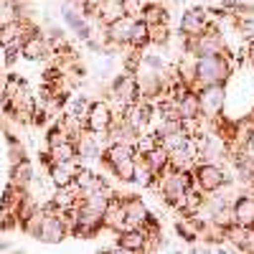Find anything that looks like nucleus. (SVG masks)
I'll return each mask as SVG.
<instances>
[{"label":"nucleus","instance_id":"obj_12","mask_svg":"<svg viewBox=\"0 0 254 254\" xmlns=\"http://www.w3.org/2000/svg\"><path fill=\"white\" fill-rule=\"evenodd\" d=\"M117 244H120L122 252H145V247H147L145 229H142V226L122 229L120 234H117Z\"/></svg>","mask_w":254,"mask_h":254},{"label":"nucleus","instance_id":"obj_29","mask_svg":"<svg viewBox=\"0 0 254 254\" xmlns=\"http://www.w3.org/2000/svg\"><path fill=\"white\" fill-rule=\"evenodd\" d=\"M135 168H137V158L132 155V158H125V160H120V163H115L110 171L120 178V181H127V183H132L135 181Z\"/></svg>","mask_w":254,"mask_h":254},{"label":"nucleus","instance_id":"obj_24","mask_svg":"<svg viewBox=\"0 0 254 254\" xmlns=\"http://www.w3.org/2000/svg\"><path fill=\"white\" fill-rule=\"evenodd\" d=\"M31 181H33V168H31V163H28L26 158H23V160H18V163H13V173H10V183L26 190V188L31 186Z\"/></svg>","mask_w":254,"mask_h":254},{"label":"nucleus","instance_id":"obj_7","mask_svg":"<svg viewBox=\"0 0 254 254\" xmlns=\"http://www.w3.org/2000/svg\"><path fill=\"white\" fill-rule=\"evenodd\" d=\"M211 26L208 10L206 8H188L181 18V36L183 38H196Z\"/></svg>","mask_w":254,"mask_h":254},{"label":"nucleus","instance_id":"obj_17","mask_svg":"<svg viewBox=\"0 0 254 254\" xmlns=\"http://www.w3.org/2000/svg\"><path fill=\"white\" fill-rule=\"evenodd\" d=\"M99 226H102V214L94 211V208H89V206H84L79 201V229H76V234L89 237V234H94Z\"/></svg>","mask_w":254,"mask_h":254},{"label":"nucleus","instance_id":"obj_8","mask_svg":"<svg viewBox=\"0 0 254 254\" xmlns=\"http://www.w3.org/2000/svg\"><path fill=\"white\" fill-rule=\"evenodd\" d=\"M135 20L137 18H132V15H120L117 20H112V23L104 26V38H107L110 44H115V46H127Z\"/></svg>","mask_w":254,"mask_h":254},{"label":"nucleus","instance_id":"obj_9","mask_svg":"<svg viewBox=\"0 0 254 254\" xmlns=\"http://www.w3.org/2000/svg\"><path fill=\"white\" fill-rule=\"evenodd\" d=\"M41 242H46V244H59L66 239V226H64L61 216L59 214H44V221H41V231H38V237Z\"/></svg>","mask_w":254,"mask_h":254},{"label":"nucleus","instance_id":"obj_5","mask_svg":"<svg viewBox=\"0 0 254 254\" xmlns=\"http://www.w3.org/2000/svg\"><path fill=\"white\" fill-rule=\"evenodd\" d=\"M110 97L117 102L120 112L127 107V104L137 102V99H140V84H137V76H135V74H130V71L122 74V76H117V79H115V84H112Z\"/></svg>","mask_w":254,"mask_h":254},{"label":"nucleus","instance_id":"obj_36","mask_svg":"<svg viewBox=\"0 0 254 254\" xmlns=\"http://www.w3.org/2000/svg\"><path fill=\"white\" fill-rule=\"evenodd\" d=\"M120 3H122L125 15H132V18H140L145 10V0H120Z\"/></svg>","mask_w":254,"mask_h":254},{"label":"nucleus","instance_id":"obj_35","mask_svg":"<svg viewBox=\"0 0 254 254\" xmlns=\"http://www.w3.org/2000/svg\"><path fill=\"white\" fill-rule=\"evenodd\" d=\"M150 28V46H165L168 44V23H160V26H147Z\"/></svg>","mask_w":254,"mask_h":254},{"label":"nucleus","instance_id":"obj_19","mask_svg":"<svg viewBox=\"0 0 254 254\" xmlns=\"http://www.w3.org/2000/svg\"><path fill=\"white\" fill-rule=\"evenodd\" d=\"M49 165L51 163H64V160H71V158H79L76 153V142L66 140V142H59V145H49V153L41 155Z\"/></svg>","mask_w":254,"mask_h":254},{"label":"nucleus","instance_id":"obj_18","mask_svg":"<svg viewBox=\"0 0 254 254\" xmlns=\"http://www.w3.org/2000/svg\"><path fill=\"white\" fill-rule=\"evenodd\" d=\"M249 226H242V224H237V221H229V224H224V242H231L237 249H249Z\"/></svg>","mask_w":254,"mask_h":254},{"label":"nucleus","instance_id":"obj_3","mask_svg":"<svg viewBox=\"0 0 254 254\" xmlns=\"http://www.w3.org/2000/svg\"><path fill=\"white\" fill-rule=\"evenodd\" d=\"M193 186L201 193H216L226 186V173L219 163H198L193 171Z\"/></svg>","mask_w":254,"mask_h":254},{"label":"nucleus","instance_id":"obj_32","mask_svg":"<svg viewBox=\"0 0 254 254\" xmlns=\"http://www.w3.org/2000/svg\"><path fill=\"white\" fill-rule=\"evenodd\" d=\"M158 115H160V122H183L181 120V110H178V102L173 97L171 99H160Z\"/></svg>","mask_w":254,"mask_h":254},{"label":"nucleus","instance_id":"obj_14","mask_svg":"<svg viewBox=\"0 0 254 254\" xmlns=\"http://www.w3.org/2000/svg\"><path fill=\"white\" fill-rule=\"evenodd\" d=\"M51 201H54V206H56L59 211L71 208V206H79V201H81V188L76 186V181H71V183H66V186H56V193L51 196Z\"/></svg>","mask_w":254,"mask_h":254},{"label":"nucleus","instance_id":"obj_37","mask_svg":"<svg viewBox=\"0 0 254 254\" xmlns=\"http://www.w3.org/2000/svg\"><path fill=\"white\" fill-rule=\"evenodd\" d=\"M66 140H71L66 132H64V127L56 122L54 127H51V132H49V145H59V142H66ZM74 142V140H71Z\"/></svg>","mask_w":254,"mask_h":254},{"label":"nucleus","instance_id":"obj_23","mask_svg":"<svg viewBox=\"0 0 254 254\" xmlns=\"http://www.w3.org/2000/svg\"><path fill=\"white\" fill-rule=\"evenodd\" d=\"M120 15H125L120 0H102V3L97 5V13H94V18H97V20H102L104 26L112 23V20H117Z\"/></svg>","mask_w":254,"mask_h":254},{"label":"nucleus","instance_id":"obj_10","mask_svg":"<svg viewBox=\"0 0 254 254\" xmlns=\"http://www.w3.org/2000/svg\"><path fill=\"white\" fill-rule=\"evenodd\" d=\"M81 158H71V160H64V163H51L49 165V178L54 186H66L76 178V173L81 171Z\"/></svg>","mask_w":254,"mask_h":254},{"label":"nucleus","instance_id":"obj_31","mask_svg":"<svg viewBox=\"0 0 254 254\" xmlns=\"http://www.w3.org/2000/svg\"><path fill=\"white\" fill-rule=\"evenodd\" d=\"M158 140H160V145L165 147L168 153H173V150H178V147L188 140V132L183 130V127H178V130H173V132H163V135H158Z\"/></svg>","mask_w":254,"mask_h":254},{"label":"nucleus","instance_id":"obj_25","mask_svg":"<svg viewBox=\"0 0 254 254\" xmlns=\"http://www.w3.org/2000/svg\"><path fill=\"white\" fill-rule=\"evenodd\" d=\"M127 46H132V49H147L150 46V28H147V23L142 18L135 20V26H132V33H130V41H127Z\"/></svg>","mask_w":254,"mask_h":254},{"label":"nucleus","instance_id":"obj_34","mask_svg":"<svg viewBox=\"0 0 254 254\" xmlns=\"http://www.w3.org/2000/svg\"><path fill=\"white\" fill-rule=\"evenodd\" d=\"M89 97H84V94H79V97H71V102H69V115L71 117H76V120H84L87 117V112H89Z\"/></svg>","mask_w":254,"mask_h":254},{"label":"nucleus","instance_id":"obj_30","mask_svg":"<svg viewBox=\"0 0 254 254\" xmlns=\"http://www.w3.org/2000/svg\"><path fill=\"white\" fill-rule=\"evenodd\" d=\"M147 26H160V23H168V10L160 8L158 3H145V10L140 15Z\"/></svg>","mask_w":254,"mask_h":254},{"label":"nucleus","instance_id":"obj_1","mask_svg":"<svg viewBox=\"0 0 254 254\" xmlns=\"http://www.w3.org/2000/svg\"><path fill=\"white\" fill-rule=\"evenodd\" d=\"M231 74V61L226 54H211V56H196V81L190 89H203L211 84H224Z\"/></svg>","mask_w":254,"mask_h":254},{"label":"nucleus","instance_id":"obj_6","mask_svg":"<svg viewBox=\"0 0 254 254\" xmlns=\"http://www.w3.org/2000/svg\"><path fill=\"white\" fill-rule=\"evenodd\" d=\"M198 97H201V115L219 117L224 112V102H226L224 84H211V87L198 89Z\"/></svg>","mask_w":254,"mask_h":254},{"label":"nucleus","instance_id":"obj_26","mask_svg":"<svg viewBox=\"0 0 254 254\" xmlns=\"http://www.w3.org/2000/svg\"><path fill=\"white\" fill-rule=\"evenodd\" d=\"M76 186L81 188V196H87V193H92V190H99V188H107V183H104L99 176H94L92 171H84V168H81V171L76 173Z\"/></svg>","mask_w":254,"mask_h":254},{"label":"nucleus","instance_id":"obj_16","mask_svg":"<svg viewBox=\"0 0 254 254\" xmlns=\"http://www.w3.org/2000/svg\"><path fill=\"white\" fill-rule=\"evenodd\" d=\"M178 110H181V120H196L201 117V97L196 89H186L183 94L176 97Z\"/></svg>","mask_w":254,"mask_h":254},{"label":"nucleus","instance_id":"obj_28","mask_svg":"<svg viewBox=\"0 0 254 254\" xmlns=\"http://www.w3.org/2000/svg\"><path fill=\"white\" fill-rule=\"evenodd\" d=\"M234 165H237V173L242 181H254V155H249L247 150H239L234 155Z\"/></svg>","mask_w":254,"mask_h":254},{"label":"nucleus","instance_id":"obj_21","mask_svg":"<svg viewBox=\"0 0 254 254\" xmlns=\"http://www.w3.org/2000/svg\"><path fill=\"white\" fill-rule=\"evenodd\" d=\"M140 158H142V160H145V165L153 171V176H160V173L165 171V168H168V150H165V147H163L160 142L153 147V150H147L145 155H140Z\"/></svg>","mask_w":254,"mask_h":254},{"label":"nucleus","instance_id":"obj_2","mask_svg":"<svg viewBox=\"0 0 254 254\" xmlns=\"http://www.w3.org/2000/svg\"><path fill=\"white\" fill-rule=\"evenodd\" d=\"M186 51H188V54H193V56L226 54V41H224V36H221L214 26H208L201 36H196V38H186Z\"/></svg>","mask_w":254,"mask_h":254},{"label":"nucleus","instance_id":"obj_40","mask_svg":"<svg viewBox=\"0 0 254 254\" xmlns=\"http://www.w3.org/2000/svg\"><path fill=\"white\" fill-rule=\"evenodd\" d=\"M145 3H155V0H145Z\"/></svg>","mask_w":254,"mask_h":254},{"label":"nucleus","instance_id":"obj_27","mask_svg":"<svg viewBox=\"0 0 254 254\" xmlns=\"http://www.w3.org/2000/svg\"><path fill=\"white\" fill-rule=\"evenodd\" d=\"M76 153L81 160H99L102 153H99V145L94 137H87V135H79L76 137Z\"/></svg>","mask_w":254,"mask_h":254},{"label":"nucleus","instance_id":"obj_4","mask_svg":"<svg viewBox=\"0 0 254 254\" xmlns=\"http://www.w3.org/2000/svg\"><path fill=\"white\" fill-rule=\"evenodd\" d=\"M112 120H115V112L107 102H92L87 117H84V130L92 135H104L112 127Z\"/></svg>","mask_w":254,"mask_h":254},{"label":"nucleus","instance_id":"obj_22","mask_svg":"<svg viewBox=\"0 0 254 254\" xmlns=\"http://www.w3.org/2000/svg\"><path fill=\"white\" fill-rule=\"evenodd\" d=\"M201 206H203V198H201V190H198L196 186H190V188L186 190V193H183V198L176 203V208H181L186 216H193V214H198Z\"/></svg>","mask_w":254,"mask_h":254},{"label":"nucleus","instance_id":"obj_38","mask_svg":"<svg viewBox=\"0 0 254 254\" xmlns=\"http://www.w3.org/2000/svg\"><path fill=\"white\" fill-rule=\"evenodd\" d=\"M247 56H249V61L254 64V38L249 41V49H247Z\"/></svg>","mask_w":254,"mask_h":254},{"label":"nucleus","instance_id":"obj_13","mask_svg":"<svg viewBox=\"0 0 254 254\" xmlns=\"http://www.w3.org/2000/svg\"><path fill=\"white\" fill-rule=\"evenodd\" d=\"M147 219H150V211H147V206L135 198V196H127L125 198V229L130 226H142Z\"/></svg>","mask_w":254,"mask_h":254},{"label":"nucleus","instance_id":"obj_15","mask_svg":"<svg viewBox=\"0 0 254 254\" xmlns=\"http://www.w3.org/2000/svg\"><path fill=\"white\" fill-rule=\"evenodd\" d=\"M231 219L242 226H254V198L249 193L239 196L234 203H231Z\"/></svg>","mask_w":254,"mask_h":254},{"label":"nucleus","instance_id":"obj_33","mask_svg":"<svg viewBox=\"0 0 254 254\" xmlns=\"http://www.w3.org/2000/svg\"><path fill=\"white\" fill-rule=\"evenodd\" d=\"M41 221H44V211H41V208L23 214V229L28 231L31 237H38V231H41Z\"/></svg>","mask_w":254,"mask_h":254},{"label":"nucleus","instance_id":"obj_39","mask_svg":"<svg viewBox=\"0 0 254 254\" xmlns=\"http://www.w3.org/2000/svg\"><path fill=\"white\" fill-rule=\"evenodd\" d=\"M0 249H8V244H5V242H0Z\"/></svg>","mask_w":254,"mask_h":254},{"label":"nucleus","instance_id":"obj_11","mask_svg":"<svg viewBox=\"0 0 254 254\" xmlns=\"http://www.w3.org/2000/svg\"><path fill=\"white\" fill-rule=\"evenodd\" d=\"M102 226L117 231V234L125 229V198H120V196L110 198L107 208H104V214H102Z\"/></svg>","mask_w":254,"mask_h":254},{"label":"nucleus","instance_id":"obj_20","mask_svg":"<svg viewBox=\"0 0 254 254\" xmlns=\"http://www.w3.org/2000/svg\"><path fill=\"white\" fill-rule=\"evenodd\" d=\"M132 155H135V147L127 145V142H110V145L102 150V160L107 163L110 168H112L115 163L125 160V158H132Z\"/></svg>","mask_w":254,"mask_h":254}]
</instances>
